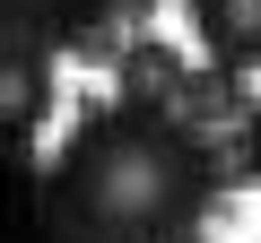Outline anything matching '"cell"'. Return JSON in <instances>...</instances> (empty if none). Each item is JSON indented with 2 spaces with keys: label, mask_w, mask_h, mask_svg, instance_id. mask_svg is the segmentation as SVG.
Wrapping results in <instances>:
<instances>
[{
  "label": "cell",
  "mask_w": 261,
  "mask_h": 243,
  "mask_svg": "<svg viewBox=\"0 0 261 243\" xmlns=\"http://www.w3.org/2000/svg\"><path fill=\"white\" fill-rule=\"evenodd\" d=\"M218 191V157L174 113L96 104L53 165V200L87 243H183Z\"/></svg>",
  "instance_id": "cell-1"
},
{
  "label": "cell",
  "mask_w": 261,
  "mask_h": 243,
  "mask_svg": "<svg viewBox=\"0 0 261 243\" xmlns=\"http://www.w3.org/2000/svg\"><path fill=\"white\" fill-rule=\"evenodd\" d=\"M183 78H192V61H183L166 35H130L122 61H113V87H122L130 113H174V104H183Z\"/></svg>",
  "instance_id": "cell-2"
},
{
  "label": "cell",
  "mask_w": 261,
  "mask_h": 243,
  "mask_svg": "<svg viewBox=\"0 0 261 243\" xmlns=\"http://www.w3.org/2000/svg\"><path fill=\"white\" fill-rule=\"evenodd\" d=\"M53 122V61L27 52V44H0V131L27 139Z\"/></svg>",
  "instance_id": "cell-3"
},
{
  "label": "cell",
  "mask_w": 261,
  "mask_h": 243,
  "mask_svg": "<svg viewBox=\"0 0 261 243\" xmlns=\"http://www.w3.org/2000/svg\"><path fill=\"white\" fill-rule=\"evenodd\" d=\"M113 0H0V44H79Z\"/></svg>",
  "instance_id": "cell-4"
},
{
  "label": "cell",
  "mask_w": 261,
  "mask_h": 243,
  "mask_svg": "<svg viewBox=\"0 0 261 243\" xmlns=\"http://www.w3.org/2000/svg\"><path fill=\"white\" fill-rule=\"evenodd\" d=\"M183 131H226V122H252V96H244V70L235 61H209L183 78V104H174Z\"/></svg>",
  "instance_id": "cell-5"
},
{
  "label": "cell",
  "mask_w": 261,
  "mask_h": 243,
  "mask_svg": "<svg viewBox=\"0 0 261 243\" xmlns=\"http://www.w3.org/2000/svg\"><path fill=\"white\" fill-rule=\"evenodd\" d=\"M192 9V35L209 44V61H261V0H183Z\"/></svg>",
  "instance_id": "cell-6"
},
{
  "label": "cell",
  "mask_w": 261,
  "mask_h": 243,
  "mask_svg": "<svg viewBox=\"0 0 261 243\" xmlns=\"http://www.w3.org/2000/svg\"><path fill=\"white\" fill-rule=\"evenodd\" d=\"M244 174L261 183V104H252V122H244Z\"/></svg>",
  "instance_id": "cell-7"
},
{
  "label": "cell",
  "mask_w": 261,
  "mask_h": 243,
  "mask_svg": "<svg viewBox=\"0 0 261 243\" xmlns=\"http://www.w3.org/2000/svg\"><path fill=\"white\" fill-rule=\"evenodd\" d=\"M183 243H218V234H183Z\"/></svg>",
  "instance_id": "cell-8"
}]
</instances>
